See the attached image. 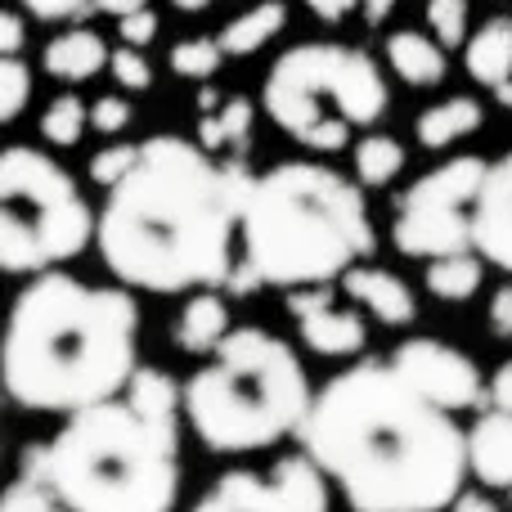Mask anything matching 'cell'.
<instances>
[{"mask_svg":"<svg viewBox=\"0 0 512 512\" xmlns=\"http://www.w3.org/2000/svg\"><path fill=\"white\" fill-rule=\"evenodd\" d=\"M301 445L355 512H441L463 495L468 432L396 364L337 373L310 405Z\"/></svg>","mask_w":512,"mask_h":512,"instance_id":"obj_1","label":"cell"},{"mask_svg":"<svg viewBox=\"0 0 512 512\" xmlns=\"http://www.w3.org/2000/svg\"><path fill=\"white\" fill-rule=\"evenodd\" d=\"M248 189L243 162H216L198 144L158 135L140 144L131 176L108 189L99 252L122 283L149 292L230 283Z\"/></svg>","mask_w":512,"mask_h":512,"instance_id":"obj_2","label":"cell"},{"mask_svg":"<svg viewBox=\"0 0 512 512\" xmlns=\"http://www.w3.org/2000/svg\"><path fill=\"white\" fill-rule=\"evenodd\" d=\"M135 378V301L41 274L14 301L5 333V387L36 414H81L117 400Z\"/></svg>","mask_w":512,"mask_h":512,"instance_id":"obj_3","label":"cell"},{"mask_svg":"<svg viewBox=\"0 0 512 512\" xmlns=\"http://www.w3.org/2000/svg\"><path fill=\"white\" fill-rule=\"evenodd\" d=\"M239 230L248 265L279 288H319L378 243L360 189L310 162H283L252 180Z\"/></svg>","mask_w":512,"mask_h":512,"instance_id":"obj_4","label":"cell"},{"mask_svg":"<svg viewBox=\"0 0 512 512\" xmlns=\"http://www.w3.org/2000/svg\"><path fill=\"white\" fill-rule=\"evenodd\" d=\"M45 490L68 512H171L180 490L176 423H153L131 400H104L45 441Z\"/></svg>","mask_w":512,"mask_h":512,"instance_id":"obj_5","label":"cell"},{"mask_svg":"<svg viewBox=\"0 0 512 512\" xmlns=\"http://www.w3.org/2000/svg\"><path fill=\"white\" fill-rule=\"evenodd\" d=\"M310 382L301 360L265 328H234L212 364L189 378L185 414L212 454L265 450L310 418Z\"/></svg>","mask_w":512,"mask_h":512,"instance_id":"obj_6","label":"cell"},{"mask_svg":"<svg viewBox=\"0 0 512 512\" xmlns=\"http://www.w3.org/2000/svg\"><path fill=\"white\" fill-rule=\"evenodd\" d=\"M265 108L310 149H342L351 126L382 117L387 86L369 54L346 45H297L270 68Z\"/></svg>","mask_w":512,"mask_h":512,"instance_id":"obj_7","label":"cell"},{"mask_svg":"<svg viewBox=\"0 0 512 512\" xmlns=\"http://www.w3.org/2000/svg\"><path fill=\"white\" fill-rule=\"evenodd\" d=\"M90 207L59 162L36 149H5L0 158V265L32 274L68 261L90 239Z\"/></svg>","mask_w":512,"mask_h":512,"instance_id":"obj_8","label":"cell"},{"mask_svg":"<svg viewBox=\"0 0 512 512\" xmlns=\"http://www.w3.org/2000/svg\"><path fill=\"white\" fill-rule=\"evenodd\" d=\"M486 162L481 158H450L445 167H436L432 176H423L405 194L396 216V248L405 256H459L472 243V216L463 212L468 203H477L481 185H486Z\"/></svg>","mask_w":512,"mask_h":512,"instance_id":"obj_9","label":"cell"},{"mask_svg":"<svg viewBox=\"0 0 512 512\" xmlns=\"http://www.w3.org/2000/svg\"><path fill=\"white\" fill-rule=\"evenodd\" d=\"M216 490L239 512H328V481L310 454L279 459L270 472H225Z\"/></svg>","mask_w":512,"mask_h":512,"instance_id":"obj_10","label":"cell"},{"mask_svg":"<svg viewBox=\"0 0 512 512\" xmlns=\"http://www.w3.org/2000/svg\"><path fill=\"white\" fill-rule=\"evenodd\" d=\"M391 364H396V373L418 391V396L441 405L445 414H454V409H477L481 400H486L477 364H472L463 351H454V346L432 342V337H414V342L396 346Z\"/></svg>","mask_w":512,"mask_h":512,"instance_id":"obj_11","label":"cell"},{"mask_svg":"<svg viewBox=\"0 0 512 512\" xmlns=\"http://www.w3.org/2000/svg\"><path fill=\"white\" fill-rule=\"evenodd\" d=\"M288 310L297 315L301 324V337H306L310 351L319 355H355L364 346V319L355 310H337L328 288H292L288 297Z\"/></svg>","mask_w":512,"mask_h":512,"instance_id":"obj_12","label":"cell"},{"mask_svg":"<svg viewBox=\"0 0 512 512\" xmlns=\"http://www.w3.org/2000/svg\"><path fill=\"white\" fill-rule=\"evenodd\" d=\"M472 248L512 274V153L486 171V185L472 203Z\"/></svg>","mask_w":512,"mask_h":512,"instance_id":"obj_13","label":"cell"},{"mask_svg":"<svg viewBox=\"0 0 512 512\" xmlns=\"http://www.w3.org/2000/svg\"><path fill=\"white\" fill-rule=\"evenodd\" d=\"M342 283L373 319H382V324H391V328L409 324V319L418 315L409 283L396 279V274H387V270H378V265H355V270L342 274Z\"/></svg>","mask_w":512,"mask_h":512,"instance_id":"obj_14","label":"cell"},{"mask_svg":"<svg viewBox=\"0 0 512 512\" xmlns=\"http://www.w3.org/2000/svg\"><path fill=\"white\" fill-rule=\"evenodd\" d=\"M468 468L486 486H508L512 490V414L490 409L472 423L468 432Z\"/></svg>","mask_w":512,"mask_h":512,"instance_id":"obj_15","label":"cell"},{"mask_svg":"<svg viewBox=\"0 0 512 512\" xmlns=\"http://www.w3.org/2000/svg\"><path fill=\"white\" fill-rule=\"evenodd\" d=\"M104 63H113V54H108V45L99 41L95 32H86V27H81V32H63L45 45V68L59 81H86V77H95Z\"/></svg>","mask_w":512,"mask_h":512,"instance_id":"obj_16","label":"cell"},{"mask_svg":"<svg viewBox=\"0 0 512 512\" xmlns=\"http://www.w3.org/2000/svg\"><path fill=\"white\" fill-rule=\"evenodd\" d=\"M225 337H230V306L216 292H203V297L189 301L176 324V342L194 355H207V351H221Z\"/></svg>","mask_w":512,"mask_h":512,"instance_id":"obj_17","label":"cell"},{"mask_svg":"<svg viewBox=\"0 0 512 512\" xmlns=\"http://www.w3.org/2000/svg\"><path fill=\"white\" fill-rule=\"evenodd\" d=\"M468 72L481 86L499 90L512 81V18L508 23H486L477 36L468 41Z\"/></svg>","mask_w":512,"mask_h":512,"instance_id":"obj_18","label":"cell"},{"mask_svg":"<svg viewBox=\"0 0 512 512\" xmlns=\"http://www.w3.org/2000/svg\"><path fill=\"white\" fill-rule=\"evenodd\" d=\"M387 59L396 77L409 86H436L445 77V50L427 41L423 32H396L387 41Z\"/></svg>","mask_w":512,"mask_h":512,"instance_id":"obj_19","label":"cell"},{"mask_svg":"<svg viewBox=\"0 0 512 512\" xmlns=\"http://www.w3.org/2000/svg\"><path fill=\"white\" fill-rule=\"evenodd\" d=\"M477 126H481L477 99H445V104L427 108V113L418 117V144H427V149H445V144L472 135Z\"/></svg>","mask_w":512,"mask_h":512,"instance_id":"obj_20","label":"cell"},{"mask_svg":"<svg viewBox=\"0 0 512 512\" xmlns=\"http://www.w3.org/2000/svg\"><path fill=\"white\" fill-rule=\"evenodd\" d=\"M283 18H288L283 0H265V5L248 9V14H239L230 27H225V36H221L225 54H252V50H261V45L283 27Z\"/></svg>","mask_w":512,"mask_h":512,"instance_id":"obj_21","label":"cell"},{"mask_svg":"<svg viewBox=\"0 0 512 512\" xmlns=\"http://www.w3.org/2000/svg\"><path fill=\"white\" fill-rule=\"evenodd\" d=\"M126 400H131L144 418H153V423H176L180 387L162 369H135L131 387H126Z\"/></svg>","mask_w":512,"mask_h":512,"instance_id":"obj_22","label":"cell"},{"mask_svg":"<svg viewBox=\"0 0 512 512\" xmlns=\"http://www.w3.org/2000/svg\"><path fill=\"white\" fill-rule=\"evenodd\" d=\"M427 288L441 301H468L481 288V261L468 252L459 256H441V261L427 265Z\"/></svg>","mask_w":512,"mask_h":512,"instance_id":"obj_23","label":"cell"},{"mask_svg":"<svg viewBox=\"0 0 512 512\" xmlns=\"http://www.w3.org/2000/svg\"><path fill=\"white\" fill-rule=\"evenodd\" d=\"M400 167H405V149L391 135H369L355 149V176H360V185H387Z\"/></svg>","mask_w":512,"mask_h":512,"instance_id":"obj_24","label":"cell"},{"mask_svg":"<svg viewBox=\"0 0 512 512\" xmlns=\"http://www.w3.org/2000/svg\"><path fill=\"white\" fill-rule=\"evenodd\" d=\"M248 135H252V104L248 99H225V104L216 108V117L203 122V140L212 144V149H221V144H243Z\"/></svg>","mask_w":512,"mask_h":512,"instance_id":"obj_25","label":"cell"},{"mask_svg":"<svg viewBox=\"0 0 512 512\" xmlns=\"http://www.w3.org/2000/svg\"><path fill=\"white\" fill-rule=\"evenodd\" d=\"M221 54H225V45L207 41V36H194V41H180L176 50H171V68H176V77L207 81L221 68Z\"/></svg>","mask_w":512,"mask_h":512,"instance_id":"obj_26","label":"cell"},{"mask_svg":"<svg viewBox=\"0 0 512 512\" xmlns=\"http://www.w3.org/2000/svg\"><path fill=\"white\" fill-rule=\"evenodd\" d=\"M86 122H90L86 104L72 99V95H63V99H54L50 113L41 117V131H45V140H54V144H77L81 131H86Z\"/></svg>","mask_w":512,"mask_h":512,"instance_id":"obj_27","label":"cell"},{"mask_svg":"<svg viewBox=\"0 0 512 512\" xmlns=\"http://www.w3.org/2000/svg\"><path fill=\"white\" fill-rule=\"evenodd\" d=\"M23 5L41 18H68V14H81V9H108V14L126 18L135 9H144V0H23Z\"/></svg>","mask_w":512,"mask_h":512,"instance_id":"obj_28","label":"cell"},{"mask_svg":"<svg viewBox=\"0 0 512 512\" xmlns=\"http://www.w3.org/2000/svg\"><path fill=\"white\" fill-rule=\"evenodd\" d=\"M27 90H32V77H27L23 59H5L0 63V122H14L27 104Z\"/></svg>","mask_w":512,"mask_h":512,"instance_id":"obj_29","label":"cell"},{"mask_svg":"<svg viewBox=\"0 0 512 512\" xmlns=\"http://www.w3.org/2000/svg\"><path fill=\"white\" fill-rule=\"evenodd\" d=\"M135 162H140V149H131V144H122V149H104V153H95V162H90V180L104 185V189H113L131 176Z\"/></svg>","mask_w":512,"mask_h":512,"instance_id":"obj_30","label":"cell"},{"mask_svg":"<svg viewBox=\"0 0 512 512\" xmlns=\"http://www.w3.org/2000/svg\"><path fill=\"white\" fill-rule=\"evenodd\" d=\"M427 18L445 45H459L468 27V0H427Z\"/></svg>","mask_w":512,"mask_h":512,"instance_id":"obj_31","label":"cell"},{"mask_svg":"<svg viewBox=\"0 0 512 512\" xmlns=\"http://www.w3.org/2000/svg\"><path fill=\"white\" fill-rule=\"evenodd\" d=\"M0 512H68V508H63L45 486L14 481V486H9V495H5V508H0Z\"/></svg>","mask_w":512,"mask_h":512,"instance_id":"obj_32","label":"cell"},{"mask_svg":"<svg viewBox=\"0 0 512 512\" xmlns=\"http://www.w3.org/2000/svg\"><path fill=\"white\" fill-rule=\"evenodd\" d=\"M108 68H113V77L122 81V86H131V90H149V86H153V68H149V59H144L140 50H131V45H126V50H117Z\"/></svg>","mask_w":512,"mask_h":512,"instance_id":"obj_33","label":"cell"},{"mask_svg":"<svg viewBox=\"0 0 512 512\" xmlns=\"http://www.w3.org/2000/svg\"><path fill=\"white\" fill-rule=\"evenodd\" d=\"M126 122H131V104H126V99H117V95H104L95 104V113H90V126H95V131H104V135H117Z\"/></svg>","mask_w":512,"mask_h":512,"instance_id":"obj_34","label":"cell"},{"mask_svg":"<svg viewBox=\"0 0 512 512\" xmlns=\"http://www.w3.org/2000/svg\"><path fill=\"white\" fill-rule=\"evenodd\" d=\"M153 36H158V18H153L149 9H135V14H126V18H122V41L131 45V50L149 45Z\"/></svg>","mask_w":512,"mask_h":512,"instance_id":"obj_35","label":"cell"},{"mask_svg":"<svg viewBox=\"0 0 512 512\" xmlns=\"http://www.w3.org/2000/svg\"><path fill=\"white\" fill-rule=\"evenodd\" d=\"M490 333L495 337H512V283L490 297Z\"/></svg>","mask_w":512,"mask_h":512,"instance_id":"obj_36","label":"cell"},{"mask_svg":"<svg viewBox=\"0 0 512 512\" xmlns=\"http://www.w3.org/2000/svg\"><path fill=\"white\" fill-rule=\"evenodd\" d=\"M490 405L504 409V414H512V360L495 373V378H490Z\"/></svg>","mask_w":512,"mask_h":512,"instance_id":"obj_37","label":"cell"},{"mask_svg":"<svg viewBox=\"0 0 512 512\" xmlns=\"http://www.w3.org/2000/svg\"><path fill=\"white\" fill-rule=\"evenodd\" d=\"M18 45H23V23H18V14H5L0 18V50H5V59H18Z\"/></svg>","mask_w":512,"mask_h":512,"instance_id":"obj_38","label":"cell"},{"mask_svg":"<svg viewBox=\"0 0 512 512\" xmlns=\"http://www.w3.org/2000/svg\"><path fill=\"white\" fill-rule=\"evenodd\" d=\"M450 512H504V508L490 504V499H486V495H477V490H463V495L450 504Z\"/></svg>","mask_w":512,"mask_h":512,"instance_id":"obj_39","label":"cell"},{"mask_svg":"<svg viewBox=\"0 0 512 512\" xmlns=\"http://www.w3.org/2000/svg\"><path fill=\"white\" fill-rule=\"evenodd\" d=\"M355 5H360V0H310V9L324 14V18H346Z\"/></svg>","mask_w":512,"mask_h":512,"instance_id":"obj_40","label":"cell"},{"mask_svg":"<svg viewBox=\"0 0 512 512\" xmlns=\"http://www.w3.org/2000/svg\"><path fill=\"white\" fill-rule=\"evenodd\" d=\"M194 512H239V508H234L230 499L221 495V490H212V495H203V499H198Z\"/></svg>","mask_w":512,"mask_h":512,"instance_id":"obj_41","label":"cell"},{"mask_svg":"<svg viewBox=\"0 0 512 512\" xmlns=\"http://www.w3.org/2000/svg\"><path fill=\"white\" fill-rule=\"evenodd\" d=\"M360 5H364V14H369V23H378V18L387 14V9L396 5V0H360Z\"/></svg>","mask_w":512,"mask_h":512,"instance_id":"obj_42","label":"cell"},{"mask_svg":"<svg viewBox=\"0 0 512 512\" xmlns=\"http://www.w3.org/2000/svg\"><path fill=\"white\" fill-rule=\"evenodd\" d=\"M176 9H185V14H194V9H207V0H171Z\"/></svg>","mask_w":512,"mask_h":512,"instance_id":"obj_43","label":"cell"},{"mask_svg":"<svg viewBox=\"0 0 512 512\" xmlns=\"http://www.w3.org/2000/svg\"><path fill=\"white\" fill-rule=\"evenodd\" d=\"M495 95H499V99H504V104L512 108V81H508V86H499V90H495Z\"/></svg>","mask_w":512,"mask_h":512,"instance_id":"obj_44","label":"cell"},{"mask_svg":"<svg viewBox=\"0 0 512 512\" xmlns=\"http://www.w3.org/2000/svg\"><path fill=\"white\" fill-rule=\"evenodd\" d=\"M508 499H512V490H508Z\"/></svg>","mask_w":512,"mask_h":512,"instance_id":"obj_45","label":"cell"}]
</instances>
